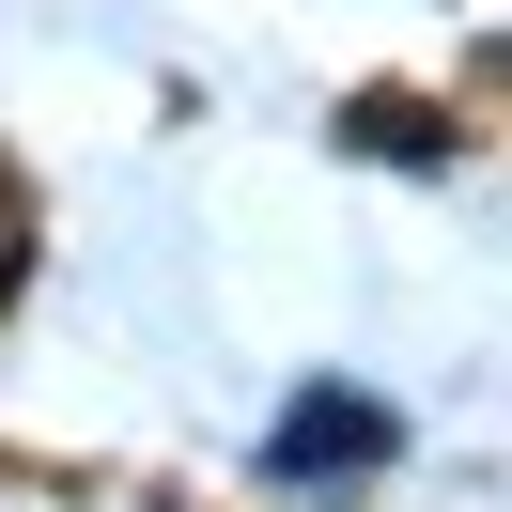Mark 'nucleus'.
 Wrapping results in <instances>:
<instances>
[{"label":"nucleus","instance_id":"nucleus-1","mask_svg":"<svg viewBox=\"0 0 512 512\" xmlns=\"http://www.w3.org/2000/svg\"><path fill=\"white\" fill-rule=\"evenodd\" d=\"M388 450H404V419H388L373 388H311V404L264 435V466H280V481H373Z\"/></svg>","mask_w":512,"mask_h":512}]
</instances>
